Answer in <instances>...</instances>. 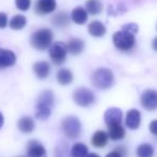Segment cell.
<instances>
[{
    "label": "cell",
    "instance_id": "cell-1",
    "mask_svg": "<svg viewBox=\"0 0 157 157\" xmlns=\"http://www.w3.org/2000/svg\"><path fill=\"white\" fill-rule=\"evenodd\" d=\"M55 102V95L52 90H44L40 94L36 105V116L41 121H45L52 113L53 105Z\"/></svg>",
    "mask_w": 157,
    "mask_h": 157
},
{
    "label": "cell",
    "instance_id": "cell-2",
    "mask_svg": "<svg viewBox=\"0 0 157 157\" xmlns=\"http://www.w3.org/2000/svg\"><path fill=\"white\" fill-rule=\"evenodd\" d=\"M92 84L98 90H109L114 84V74L109 68H98L92 74Z\"/></svg>",
    "mask_w": 157,
    "mask_h": 157
},
{
    "label": "cell",
    "instance_id": "cell-3",
    "mask_svg": "<svg viewBox=\"0 0 157 157\" xmlns=\"http://www.w3.org/2000/svg\"><path fill=\"white\" fill-rule=\"evenodd\" d=\"M53 33L48 28H41L31 35L30 44L33 48L39 51H45L51 46L53 42Z\"/></svg>",
    "mask_w": 157,
    "mask_h": 157
},
{
    "label": "cell",
    "instance_id": "cell-4",
    "mask_svg": "<svg viewBox=\"0 0 157 157\" xmlns=\"http://www.w3.org/2000/svg\"><path fill=\"white\" fill-rule=\"evenodd\" d=\"M112 41H113L114 46L123 52H128L136 45L135 35L129 31L123 30V29L114 33L112 37Z\"/></svg>",
    "mask_w": 157,
    "mask_h": 157
},
{
    "label": "cell",
    "instance_id": "cell-5",
    "mask_svg": "<svg viewBox=\"0 0 157 157\" xmlns=\"http://www.w3.org/2000/svg\"><path fill=\"white\" fill-rule=\"evenodd\" d=\"M61 129H63V133L67 138L76 139L82 132L81 121L74 115L67 116L61 122Z\"/></svg>",
    "mask_w": 157,
    "mask_h": 157
},
{
    "label": "cell",
    "instance_id": "cell-6",
    "mask_svg": "<svg viewBox=\"0 0 157 157\" xmlns=\"http://www.w3.org/2000/svg\"><path fill=\"white\" fill-rule=\"evenodd\" d=\"M72 98H73V101L76 105L83 108L90 107V105H92L93 103L95 102V100H96V97H95L94 93H93L90 88H86V87L76 88L73 92Z\"/></svg>",
    "mask_w": 157,
    "mask_h": 157
},
{
    "label": "cell",
    "instance_id": "cell-7",
    "mask_svg": "<svg viewBox=\"0 0 157 157\" xmlns=\"http://www.w3.org/2000/svg\"><path fill=\"white\" fill-rule=\"evenodd\" d=\"M67 45L60 41L54 42L48 48V55H50L51 60L57 66L65 63L66 58H67Z\"/></svg>",
    "mask_w": 157,
    "mask_h": 157
},
{
    "label": "cell",
    "instance_id": "cell-8",
    "mask_svg": "<svg viewBox=\"0 0 157 157\" xmlns=\"http://www.w3.org/2000/svg\"><path fill=\"white\" fill-rule=\"evenodd\" d=\"M140 103L147 111L157 110V90H145L140 97Z\"/></svg>",
    "mask_w": 157,
    "mask_h": 157
},
{
    "label": "cell",
    "instance_id": "cell-9",
    "mask_svg": "<svg viewBox=\"0 0 157 157\" xmlns=\"http://www.w3.org/2000/svg\"><path fill=\"white\" fill-rule=\"evenodd\" d=\"M105 123L108 127L113 125L122 124L123 121V112L118 108H110L105 112Z\"/></svg>",
    "mask_w": 157,
    "mask_h": 157
},
{
    "label": "cell",
    "instance_id": "cell-10",
    "mask_svg": "<svg viewBox=\"0 0 157 157\" xmlns=\"http://www.w3.org/2000/svg\"><path fill=\"white\" fill-rule=\"evenodd\" d=\"M46 150L37 140H30L27 144V157H46Z\"/></svg>",
    "mask_w": 157,
    "mask_h": 157
},
{
    "label": "cell",
    "instance_id": "cell-11",
    "mask_svg": "<svg viewBox=\"0 0 157 157\" xmlns=\"http://www.w3.org/2000/svg\"><path fill=\"white\" fill-rule=\"evenodd\" d=\"M16 63V55L13 51L0 48V70L14 66Z\"/></svg>",
    "mask_w": 157,
    "mask_h": 157
},
{
    "label": "cell",
    "instance_id": "cell-12",
    "mask_svg": "<svg viewBox=\"0 0 157 157\" xmlns=\"http://www.w3.org/2000/svg\"><path fill=\"white\" fill-rule=\"evenodd\" d=\"M56 0H38L35 6V12L39 15H46L55 11Z\"/></svg>",
    "mask_w": 157,
    "mask_h": 157
},
{
    "label": "cell",
    "instance_id": "cell-13",
    "mask_svg": "<svg viewBox=\"0 0 157 157\" xmlns=\"http://www.w3.org/2000/svg\"><path fill=\"white\" fill-rule=\"evenodd\" d=\"M125 125L131 130H136L141 125V113L139 110L131 109L127 112L126 118H125Z\"/></svg>",
    "mask_w": 157,
    "mask_h": 157
},
{
    "label": "cell",
    "instance_id": "cell-14",
    "mask_svg": "<svg viewBox=\"0 0 157 157\" xmlns=\"http://www.w3.org/2000/svg\"><path fill=\"white\" fill-rule=\"evenodd\" d=\"M33 72L35 74L37 75V78H41V80H44L51 73V66L48 61H44V60H41V61H37L35 63L33 67Z\"/></svg>",
    "mask_w": 157,
    "mask_h": 157
},
{
    "label": "cell",
    "instance_id": "cell-15",
    "mask_svg": "<svg viewBox=\"0 0 157 157\" xmlns=\"http://www.w3.org/2000/svg\"><path fill=\"white\" fill-rule=\"evenodd\" d=\"M88 33L95 38H101L107 33V27L99 21H93L88 25Z\"/></svg>",
    "mask_w": 157,
    "mask_h": 157
},
{
    "label": "cell",
    "instance_id": "cell-16",
    "mask_svg": "<svg viewBox=\"0 0 157 157\" xmlns=\"http://www.w3.org/2000/svg\"><path fill=\"white\" fill-rule=\"evenodd\" d=\"M67 50L70 54L72 55H78L81 54L84 50V41L82 39H78V38H72V39L69 40L67 44Z\"/></svg>",
    "mask_w": 157,
    "mask_h": 157
},
{
    "label": "cell",
    "instance_id": "cell-17",
    "mask_svg": "<svg viewBox=\"0 0 157 157\" xmlns=\"http://www.w3.org/2000/svg\"><path fill=\"white\" fill-rule=\"evenodd\" d=\"M71 20L78 25H84L88 20V13L86 9L82 7H76L71 13Z\"/></svg>",
    "mask_w": 157,
    "mask_h": 157
},
{
    "label": "cell",
    "instance_id": "cell-18",
    "mask_svg": "<svg viewBox=\"0 0 157 157\" xmlns=\"http://www.w3.org/2000/svg\"><path fill=\"white\" fill-rule=\"evenodd\" d=\"M109 142V136L105 130H97L92 137V144L95 147H105Z\"/></svg>",
    "mask_w": 157,
    "mask_h": 157
},
{
    "label": "cell",
    "instance_id": "cell-19",
    "mask_svg": "<svg viewBox=\"0 0 157 157\" xmlns=\"http://www.w3.org/2000/svg\"><path fill=\"white\" fill-rule=\"evenodd\" d=\"M17 128L23 133H30L35 129V122L29 116H23V117H21L18 120Z\"/></svg>",
    "mask_w": 157,
    "mask_h": 157
},
{
    "label": "cell",
    "instance_id": "cell-20",
    "mask_svg": "<svg viewBox=\"0 0 157 157\" xmlns=\"http://www.w3.org/2000/svg\"><path fill=\"white\" fill-rule=\"evenodd\" d=\"M108 136H109V139H111L112 141H118V140L124 139L125 136H126V131L121 124L113 125V126L109 127Z\"/></svg>",
    "mask_w": 157,
    "mask_h": 157
},
{
    "label": "cell",
    "instance_id": "cell-21",
    "mask_svg": "<svg viewBox=\"0 0 157 157\" xmlns=\"http://www.w3.org/2000/svg\"><path fill=\"white\" fill-rule=\"evenodd\" d=\"M73 73L69 69H60L56 74V80L60 85H69L73 81Z\"/></svg>",
    "mask_w": 157,
    "mask_h": 157
},
{
    "label": "cell",
    "instance_id": "cell-22",
    "mask_svg": "<svg viewBox=\"0 0 157 157\" xmlns=\"http://www.w3.org/2000/svg\"><path fill=\"white\" fill-rule=\"evenodd\" d=\"M88 154V147L86 144L82 142H78L70 148V155L71 157H86Z\"/></svg>",
    "mask_w": 157,
    "mask_h": 157
},
{
    "label": "cell",
    "instance_id": "cell-23",
    "mask_svg": "<svg viewBox=\"0 0 157 157\" xmlns=\"http://www.w3.org/2000/svg\"><path fill=\"white\" fill-rule=\"evenodd\" d=\"M85 6H86V11L90 15H97V14L101 13V11L103 9V6L100 0H87Z\"/></svg>",
    "mask_w": 157,
    "mask_h": 157
},
{
    "label": "cell",
    "instance_id": "cell-24",
    "mask_svg": "<svg viewBox=\"0 0 157 157\" xmlns=\"http://www.w3.org/2000/svg\"><path fill=\"white\" fill-rule=\"evenodd\" d=\"M69 22H70V18H69V15H68L66 12H59V13L55 14L52 18V23L54 26L56 27H66L69 25Z\"/></svg>",
    "mask_w": 157,
    "mask_h": 157
},
{
    "label": "cell",
    "instance_id": "cell-25",
    "mask_svg": "<svg viewBox=\"0 0 157 157\" xmlns=\"http://www.w3.org/2000/svg\"><path fill=\"white\" fill-rule=\"evenodd\" d=\"M26 24H27L26 17L24 15H22V14H16V15H14L11 18V21L9 23V26L13 30H21V29H23L26 26Z\"/></svg>",
    "mask_w": 157,
    "mask_h": 157
},
{
    "label": "cell",
    "instance_id": "cell-26",
    "mask_svg": "<svg viewBox=\"0 0 157 157\" xmlns=\"http://www.w3.org/2000/svg\"><path fill=\"white\" fill-rule=\"evenodd\" d=\"M138 157H153L154 156V147L150 143H142L137 147Z\"/></svg>",
    "mask_w": 157,
    "mask_h": 157
},
{
    "label": "cell",
    "instance_id": "cell-27",
    "mask_svg": "<svg viewBox=\"0 0 157 157\" xmlns=\"http://www.w3.org/2000/svg\"><path fill=\"white\" fill-rule=\"evenodd\" d=\"M127 151L124 146H117L114 151L108 153L105 157H126Z\"/></svg>",
    "mask_w": 157,
    "mask_h": 157
},
{
    "label": "cell",
    "instance_id": "cell-28",
    "mask_svg": "<svg viewBox=\"0 0 157 157\" xmlns=\"http://www.w3.org/2000/svg\"><path fill=\"white\" fill-rule=\"evenodd\" d=\"M15 6L21 11H27L31 6V0H15Z\"/></svg>",
    "mask_w": 157,
    "mask_h": 157
},
{
    "label": "cell",
    "instance_id": "cell-29",
    "mask_svg": "<svg viewBox=\"0 0 157 157\" xmlns=\"http://www.w3.org/2000/svg\"><path fill=\"white\" fill-rule=\"evenodd\" d=\"M67 150V144H60L56 148V157H69Z\"/></svg>",
    "mask_w": 157,
    "mask_h": 157
},
{
    "label": "cell",
    "instance_id": "cell-30",
    "mask_svg": "<svg viewBox=\"0 0 157 157\" xmlns=\"http://www.w3.org/2000/svg\"><path fill=\"white\" fill-rule=\"evenodd\" d=\"M123 30H126V31H129V33H138V25L137 24H133V23H130V24H126L123 26Z\"/></svg>",
    "mask_w": 157,
    "mask_h": 157
},
{
    "label": "cell",
    "instance_id": "cell-31",
    "mask_svg": "<svg viewBox=\"0 0 157 157\" xmlns=\"http://www.w3.org/2000/svg\"><path fill=\"white\" fill-rule=\"evenodd\" d=\"M8 26V15L3 12H0V29H3Z\"/></svg>",
    "mask_w": 157,
    "mask_h": 157
},
{
    "label": "cell",
    "instance_id": "cell-32",
    "mask_svg": "<svg viewBox=\"0 0 157 157\" xmlns=\"http://www.w3.org/2000/svg\"><path fill=\"white\" fill-rule=\"evenodd\" d=\"M148 129H150V132L152 133V135L157 137V120H153L152 122L150 123Z\"/></svg>",
    "mask_w": 157,
    "mask_h": 157
},
{
    "label": "cell",
    "instance_id": "cell-33",
    "mask_svg": "<svg viewBox=\"0 0 157 157\" xmlns=\"http://www.w3.org/2000/svg\"><path fill=\"white\" fill-rule=\"evenodd\" d=\"M152 48H153V50L156 51V52H157V37L154 38V40H153V42H152Z\"/></svg>",
    "mask_w": 157,
    "mask_h": 157
},
{
    "label": "cell",
    "instance_id": "cell-34",
    "mask_svg": "<svg viewBox=\"0 0 157 157\" xmlns=\"http://www.w3.org/2000/svg\"><path fill=\"white\" fill-rule=\"evenodd\" d=\"M3 123H5V117H3L2 113L0 112V128L3 126Z\"/></svg>",
    "mask_w": 157,
    "mask_h": 157
},
{
    "label": "cell",
    "instance_id": "cell-35",
    "mask_svg": "<svg viewBox=\"0 0 157 157\" xmlns=\"http://www.w3.org/2000/svg\"><path fill=\"white\" fill-rule=\"evenodd\" d=\"M86 157H100V155H98L97 153H88Z\"/></svg>",
    "mask_w": 157,
    "mask_h": 157
},
{
    "label": "cell",
    "instance_id": "cell-36",
    "mask_svg": "<svg viewBox=\"0 0 157 157\" xmlns=\"http://www.w3.org/2000/svg\"><path fill=\"white\" fill-rule=\"evenodd\" d=\"M21 157H24V156H21Z\"/></svg>",
    "mask_w": 157,
    "mask_h": 157
}]
</instances>
